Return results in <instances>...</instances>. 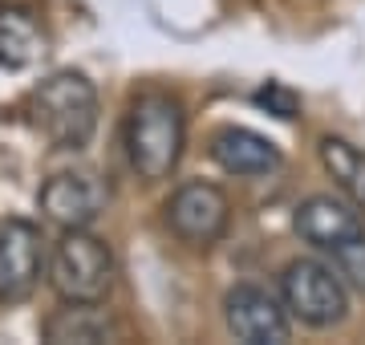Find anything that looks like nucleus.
Listing matches in <instances>:
<instances>
[{
  "label": "nucleus",
  "mask_w": 365,
  "mask_h": 345,
  "mask_svg": "<svg viewBox=\"0 0 365 345\" xmlns=\"http://www.w3.org/2000/svg\"><path fill=\"white\" fill-rule=\"evenodd\" d=\"M122 143H126V159L143 183L170 179L182 159V146H187V114H182L179 98L167 90L138 93L122 122Z\"/></svg>",
  "instance_id": "obj_1"
},
{
  "label": "nucleus",
  "mask_w": 365,
  "mask_h": 345,
  "mask_svg": "<svg viewBox=\"0 0 365 345\" xmlns=\"http://www.w3.org/2000/svg\"><path fill=\"white\" fill-rule=\"evenodd\" d=\"M29 118L57 150H81L98 130V90L86 73L61 69L29 93Z\"/></svg>",
  "instance_id": "obj_2"
},
{
  "label": "nucleus",
  "mask_w": 365,
  "mask_h": 345,
  "mask_svg": "<svg viewBox=\"0 0 365 345\" xmlns=\"http://www.w3.org/2000/svg\"><path fill=\"white\" fill-rule=\"evenodd\" d=\"M45 272L61 301H106L114 289L118 264L102 236H93L90 227H69L53 244Z\"/></svg>",
  "instance_id": "obj_3"
},
{
  "label": "nucleus",
  "mask_w": 365,
  "mask_h": 345,
  "mask_svg": "<svg viewBox=\"0 0 365 345\" xmlns=\"http://www.w3.org/2000/svg\"><path fill=\"white\" fill-rule=\"evenodd\" d=\"M280 301L292 321L309 329H329L349 313V284L325 260H292L280 272Z\"/></svg>",
  "instance_id": "obj_4"
},
{
  "label": "nucleus",
  "mask_w": 365,
  "mask_h": 345,
  "mask_svg": "<svg viewBox=\"0 0 365 345\" xmlns=\"http://www.w3.org/2000/svg\"><path fill=\"white\" fill-rule=\"evenodd\" d=\"M167 227L191 248H211L220 244L227 224H232V203L215 183H182L167 200Z\"/></svg>",
  "instance_id": "obj_5"
},
{
  "label": "nucleus",
  "mask_w": 365,
  "mask_h": 345,
  "mask_svg": "<svg viewBox=\"0 0 365 345\" xmlns=\"http://www.w3.org/2000/svg\"><path fill=\"white\" fill-rule=\"evenodd\" d=\"M41 277H45L41 227L29 220H4L0 224V305L29 301Z\"/></svg>",
  "instance_id": "obj_6"
},
{
  "label": "nucleus",
  "mask_w": 365,
  "mask_h": 345,
  "mask_svg": "<svg viewBox=\"0 0 365 345\" xmlns=\"http://www.w3.org/2000/svg\"><path fill=\"white\" fill-rule=\"evenodd\" d=\"M223 317H227L232 337L244 345H284L292 337L284 301L268 297L256 284H235L223 297Z\"/></svg>",
  "instance_id": "obj_7"
},
{
  "label": "nucleus",
  "mask_w": 365,
  "mask_h": 345,
  "mask_svg": "<svg viewBox=\"0 0 365 345\" xmlns=\"http://www.w3.org/2000/svg\"><path fill=\"white\" fill-rule=\"evenodd\" d=\"M41 212L49 224H57L61 232L69 227H90L106 207V191L93 175H73V171H61L53 175L49 183L41 187Z\"/></svg>",
  "instance_id": "obj_8"
},
{
  "label": "nucleus",
  "mask_w": 365,
  "mask_h": 345,
  "mask_svg": "<svg viewBox=\"0 0 365 345\" xmlns=\"http://www.w3.org/2000/svg\"><path fill=\"white\" fill-rule=\"evenodd\" d=\"M211 159L240 179H268L284 167L280 146L264 134L248 130V126H223V130L211 134Z\"/></svg>",
  "instance_id": "obj_9"
},
{
  "label": "nucleus",
  "mask_w": 365,
  "mask_h": 345,
  "mask_svg": "<svg viewBox=\"0 0 365 345\" xmlns=\"http://www.w3.org/2000/svg\"><path fill=\"white\" fill-rule=\"evenodd\" d=\"M292 227H297V236L304 240V244H313L317 252H325V256L365 232L361 215L353 212L349 203L333 200V195H313V200H304L297 207V215H292Z\"/></svg>",
  "instance_id": "obj_10"
},
{
  "label": "nucleus",
  "mask_w": 365,
  "mask_h": 345,
  "mask_svg": "<svg viewBox=\"0 0 365 345\" xmlns=\"http://www.w3.org/2000/svg\"><path fill=\"white\" fill-rule=\"evenodd\" d=\"M49 345H98L118 337V321L102 309V301H66L41 325Z\"/></svg>",
  "instance_id": "obj_11"
},
{
  "label": "nucleus",
  "mask_w": 365,
  "mask_h": 345,
  "mask_svg": "<svg viewBox=\"0 0 365 345\" xmlns=\"http://www.w3.org/2000/svg\"><path fill=\"white\" fill-rule=\"evenodd\" d=\"M45 57V29L29 9H0V66L29 69Z\"/></svg>",
  "instance_id": "obj_12"
},
{
  "label": "nucleus",
  "mask_w": 365,
  "mask_h": 345,
  "mask_svg": "<svg viewBox=\"0 0 365 345\" xmlns=\"http://www.w3.org/2000/svg\"><path fill=\"white\" fill-rule=\"evenodd\" d=\"M321 167L333 175V183L349 195V203L357 212H365V150H357L345 138H321Z\"/></svg>",
  "instance_id": "obj_13"
},
{
  "label": "nucleus",
  "mask_w": 365,
  "mask_h": 345,
  "mask_svg": "<svg viewBox=\"0 0 365 345\" xmlns=\"http://www.w3.org/2000/svg\"><path fill=\"white\" fill-rule=\"evenodd\" d=\"M252 102L260 110H268V114L280 118V122L300 118V93L292 90V86H284V81H264L260 90L252 93Z\"/></svg>",
  "instance_id": "obj_14"
},
{
  "label": "nucleus",
  "mask_w": 365,
  "mask_h": 345,
  "mask_svg": "<svg viewBox=\"0 0 365 345\" xmlns=\"http://www.w3.org/2000/svg\"><path fill=\"white\" fill-rule=\"evenodd\" d=\"M329 264L341 272L345 284H353V289L365 292V232H361V236H353L349 244L333 248V252H329Z\"/></svg>",
  "instance_id": "obj_15"
}]
</instances>
